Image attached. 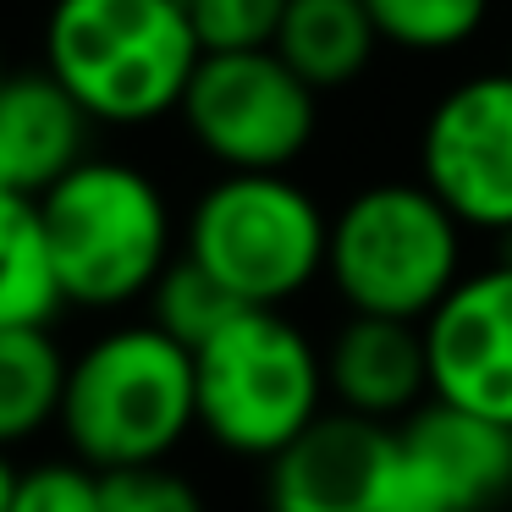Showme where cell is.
I'll return each instance as SVG.
<instances>
[{
	"mask_svg": "<svg viewBox=\"0 0 512 512\" xmlns=\"http://www.w3.org/2000/svg\"><path fill=\"white\" fill-rule=\"evenodd\" d=\"M199 61L182 0H50L45 72L89 122L144 127L171 116Z\"/></svg>",
	"mask_w": 512,
	"mask_h": 512,
	"instance_id": "cell-1",
	"label": "cell"
},
{
	"mask_svg": "<svg viewBox=\"0 0 512 512\" xmlns=\"http://www.w3.org/2000/svg\"><path fill=\"white\" fill-rule=\"evenodd\" d=\"M61 435L94 474L133 463H166L199 424L193 353L155 325H116L94 336L67 369Z\"/></svg>",
	"mask_w": 512,
	"mask_h": 512,
	"instance_id": "cell-2",
	"label": "cell"
},
{
	"mask_svg": "<svg viewBox=\"0 0 512 512\" xmlns=\"http://www.w3.org/2000/svg\"><path fill=\"white\" fill-rule=\"evenodd\" d=\"M50 265L61 298L78 309H122L149 298L166 265L177 259L171 204L127 160H83L39 199Z\"/></svg>",
	"mask_w": 512,
	"mask_h": 512,
	"instance_id": "cell-3",
	"label": "cell"
},
{
	"mask_svg": "<svg viewBox=\"0 0 512 512\" xmlns=\"http://www.w3.org/2000/svg\"><path fill=\"white\" fill-rule=\"evenodd\" d=\"M325 276L347 314L424 325L463 270V226L424 182H375L331 215Z\"/></svg>",
	"mask_w": 512,
	"mask_h": 512,
	"instance_id": "cell-4",
	"label": "cell"
},
{
	"mask_svg": "<svg viewBox=\"0 0 512 512\" xmlns=\"http://www.w3.org/2000/svg\"><path fill=\"white\" fill-rule=\"evenodd\" d=\"M193 391L215 446L270 463L325 413V358L281 309H237L193 347Z\"/></svg>",
	"mask_w": 512,
	"mask_h": 512,
	"instance_id": "cell-5",
	"label": "cell"
},
{
	"mask_svg": "<svg viewBox=\"0 0 512 512\" xmlns=\"http://www.w3.org/2000/svg\"><path fill=\"white\" fill-rule=\"evenodd\" d=\"M331 215L287 171H226L193 199L182 254L243 309H281L325 276Z\"/></svg>",
	"mask_w": 512,
	"mask_h": 512,
	"instance_id": "cell-6",
	"label": "cell"
},
{
	"mask_svg": "<svg viewBox=\"0 0 512 512\" xmlns=\"http://www.w3.org/2000/svg\"><path fill=\"white\" fill-rule=\"evenodd\" d=\"M177 116L221 171H287L320 127L314 89L276 50L204 56Z\"/></svg>",
	"mask_w": 512,
	"mask_h": 512,
	"instance_id": "cell-7",
	"label": "cell"
},
{
	"mask_svg": "<svg viewBox=\"0 0 512 512\" xmlns=\"http://www.w3.org/2000/svg\"><path fill=\"white\" fill-rule=\"evenodd\" d=\"M512 496V430L430 397L391 424L380 512H496Z\"/></svg>",
	"mask_w": 512,
	"mask_h": 512,
	"instance_id": "cell-8",
	"label": "cell"
},
{
	"mask_svg": "<svg viewBox=\"0 0 512 512\" xmlns=\"http://www.w3.org/2000/svg\"><path fill=\"white\" fill-rule=\"evenodd\" d=\"M419 182L463 232H512V72H479L435 100L419 133Z\"/></svg>",
	"mask_w": 512,
	"mask_h": 512,
	"instance_id": "cell-9",
	"label": "cell"
},
{
	"mask_svg": "<svg viewBox=\"0 0 512 512\" xmlns=\"http://www.w3.org/2000/svg\"><path fill=\"white\" fill-rule=\"evenodd\" d=\"M430 397L512 430V259L468 270L424 320Z\"/></svg>",
	"mask_w": 512,
	"mask_h": 512,
	"instance_id": "cell-10",
	"label": "cell"
},
{
	"mask_svg": "<svg viewBox=\"0 0 512 512\" xmlns=\"http://www.w3.org/2000/svg\"><path fill=\"white\" fill-rule=\"evenodd\" d=\"M391 424L320 413L265 463V512H380Z\"/></svg>",
	"mask_w": 512,
	"mask_h": 512,
	"instance_id": "cell-11",
	"label": "cell"
},
{
	"mask_svg": "<svg viewBox=\"0 0 512 512\" xmlns=\"http://www.w3.org/2000/svg\"><path fill=\"white\" fill-rule=\"evenodd\" d=\"M320 358L325 397H336V413L397 424L419 402H430V353H424V325L413 320L347 314Z\"/></svg>",
	"mask_w": 512,
	"mask_h": 512,
	"instance_id": "cell-12",
	"label": "cell"
},
{
	"mask_svg": "<svg viewBox=\"0 0 512 512\" xmlns=\"http://www.w3.org/2000/svg\"><path fill=\"white\" fill-rule=\"evenodd\" d=\"M89 116L83 105L39 72H12L0 83V193L45 199L72 166L89 160Z\"/></svg>",
	"mask_w": 512,
	"mask_h": 512,
	"instance_id": "cell-13",
	"label": "cell"
},
{
	"mask_svg": "<svg viewBox=\"0 0 512 512\" xmlns=\"http://www.w3.org/2000/svg\"><path fill=\"white\" fill-rule=\"evenodd\" d=\"M270 50L320 94L347 89L380 50V34L369 23L364 0H287V17H281V34Z\"/></svg>",
	"mask_w": 512,
	"mask_h": 512,
	"instance_id": "cell-14",
	"label": "cell"
},
{
	"mask_svg": "<svg viewBox=\"0 0 512 512\" xmlns=\"http://www.w3.org/2000/svg\"><path fill=\"white\" fill-rule=\"evenodd\" d=\"M72 358L50 336V325L0 331V452L61 419Z\"/></svg>",
	"mask_w": 512,
	"mask_h": 512,
	"instance_id": "cell-15",
	"label": "cell"
},
{
	"mask_svg": "<svg viewBox=\"0 0 512 512\" xmlns=\"http://www.w3.org/2000/svg\"><path fill=\"white\" fill-rule=\"evenodd\" d=\"M56 309H67V298H61L56 265H50L39 199L0 193V331L50 325Z\"/></svg>",
	"mask_w": 512,
	"mask_h": 512,
	"instance_id": "cell-16",
	"label": "cell"
},
{
	"mask_svg": "<svg viewBox=\"0 0 512 512\" xmlns=\"http://www.w3.org/2000/svg\"><path fill=\"white\" fill-rule=\"evenodd\" d=\"M237 309H243V303H237L232 292H226L221 281H215L199 259H188V254L171 259L166 276L149 287V325L166 331L171 342L188 347V353L210 342V336L221 331Z\"/></svg>",
	"mask_w": 512,
	"mask_h": 512,
	"instance_id": "cell-17",
	"label": "cell"
},
{
	"mask_svg": "<svg viewBox=\"0 0 512 512\" xmlns=\"http://www.w3.org/2000/svg\"><path fill=\"white\" fill-rule=\"evenodd\" d=\"M380 45L408 56H446L485 28L490 0H364Z\"/></svg>",
	"mask_w": 512,
	"mask_h": 512,
	"instance_id": "cell-18",
	"label": "cell"
},
{
	"mask_svg": "<svg viewBox=\"0 0 512 512\" xmlns=\"http://www.w3.org/2000/svg\"><path fill=\"white\" fill-rule=\"evenodd\" d=\"M193 39L204 56H237V50H270L287 17V0H182Z\"/></svg>",
	"mask_w": 512,
	"mask_h": 512,
	"instance_id": "cell-19",
	"label": "cell"
},
{
	"mask_svg": "<svg viewBox=\"0 0 512 512\" xmlns=\"http://www.w3.org/2000/svg\"><path fill=\"white\" fill-rule=\"evenodd\" d=\"M105 512H204V496L193 490L188 474L166 463H133L100 474Z\"/></svg>",
	"mask_w": 512,
	"mask_h": 512,
	"instance_id": "cell-20",
	"label": "cell"
},
{
	"mask_svg": "<svg viewBox=\"0 0 512 512\" xmlns=\"http://www.w3.org/2000/svg\"><path fill=\"white\" fill-rule=\"evenodd\" d=\"M12 512H105L100 474L89 463H34L17 474Z\"/></svg>",
	"mask_w": 512,
	"mask_h": 512,
	"instance_id": "cell-21",
	"label": "cell"
},
{
	"mask_svg": "<svg viewBox=\"0 0 512 512\" xmlns=\"http://www.w3.org/2000/svg\"><path fill=\"white\" fill-rule=\"evenodd\" d=\"M17 474H23V468H12V457L0 452V512H12V496H17Z\"/></svg>",
	"mask_w": 512,
	"mask_h": 512,
	"instance_id": "cell-22",
	"label": "cell"
},
{
	"mask_svg": "<svg viewBox=\"0 0 512 512\" xmlns=\"http://www.w3.org/2000/svg\"><path fill=\"white\" fill-rule=\"evenodd\" d=\"M6 78H12V72H6V61H0V83H6Z\"/></svg>",
	"mask_w": 512,
	"mask_h": 512,
	"instance_id": "cell-23",
	"label": "cell"
},
{
	"mask_svg": "<svg viewBox=\"0 0 512 512\" xmlns=\"http://www.w3.org/2000/svg\"><path fill=\"white\" fill-rule=\"evenodd\" d=\"M507 72H512V67H507Z\"/></svg>",
	"mask_w": 512,
	"mask_h": 512,
	"instance_id": "cell-24",
	"label": "cell"
}]
</instances>
